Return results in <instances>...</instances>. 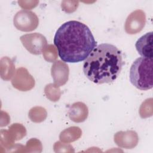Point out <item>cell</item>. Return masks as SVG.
Segmentation results:
<instances>
[{"label":"cell","mask_w":153,"mask_h":153,"mask_svg":"<svg viewBox=\"0 0 153 153\" xmlns=\"http://www.w3.org/2000/svg\"><path fill=\"white\" fill-rule=\"evenodd\" d=\"M54 43L60 59L68 63L85 60L97 45L89 27L76 20L65 22L59 27Z\"/></svg>","instance_id":"1"},{"label":"cell","mask_w":153,"mask_h":153,"mask_svg":"<svg viewBox=\"0 0 153 153\" xmlns=\"http://www.w3.org/2000/svg\"><path fill=\"white\" fill-rule=\"evenodd\" d=\"M146 24V14L141 10L131 12L127 17L124 25L125 31L130 35L140 32Z\"/></svg>","instance_id":"6"},{"label":"cell","mask_w":153,"mask_h":153,"mask_svg":"<svg viewBox=\"0 0 153 153\" xmlns=\"http://www.w3.org/2000/svg\"><path fill=\"white\" fill-rule=\"evenodd\" d=\"M44 93L47 99L52 102H57L60 98L62 93L59 87L54 84L47 85L44 88Z\"/></svg>","instance_id":"15"},{"label":"cell","mask_w":153,"mask_h":153,"mask_svg":"<svg viewBox=\"0 0 153 153\" xmlns=\"http://www.w3.org/2000/svg\"><path fill=\"white\" fill-rule=\"evenodd\" d=\"M47 113L45 108L41 106H35L31 108L29 112V117L34 123H41L45 120Z\"/></svg>","instance_id":"14"},{"label":"cell","mask_w":153,"mask_h":153,"mask_svg":"<svg viewBox=\"0 0 153 153\" xmlns=\"http://www.w3.org/2000/svg\"><path fill=\"white\" fill-rule=\"evenodd\" d=\"M35 79L25 68H18L11 80L13 86L22 91H27L35 86Z\"/></svg>","instance_id":"7"},{"label":"cell","mask_w":153,"mask_h":153,"mask_svg":"<svg viewBox=\"0 0 153 153\" xmlns=\"http://www.w3.org/2000/svg\"><path fill=\"white\" fill-rule=\"evenodd\" d=\"M54 150L56 152H74L73 147L68 144L60 142H56L54 145Z\"/></svg>","instance_id":"22"},{"label":"cell","mask_w":153,"mask_h":153,"mask_svg":"<svg viewBox=\"0 0 153 153\" xmlns=\"http://www.w3.org/2000/svg\"><path fill=\"white\" fill-rule=\"evenodd\" d=\"M44 59L48 62H54L57 57V50L54 45L50 44L47 45L42 51Z\"/></svg>","instance_id":"18"},{"label":"cell","mask_w":153,"mask_h":153,"mask_svg":"<svg viewBox=\"0 0 153 153\" xmlns=\"http://www.w3.org/2000/svg\"><path fill=\"white\" fill-rule=\"evenodd\" d=\"M139 114L141 118H145L152 115V99H146L141 105L139 109Z\"/></svg>","instance_id":"17"},{"label":"cell","mask_w":153,"mask_h":153,"mask_svg":"<svg viewBox=\"0 0 153 153\" xmlns=\"http://www.w3.org/2000/svg\"><path fill=\"white\" fill-rule=\"evenodd\" d=\"M78 5L79 2L76 1H63L62 2L61 7L65 12L71 13L77 9Z\"/></svg>","instance_id":"21"},{"label":"cell","mask_w":153,"mask_h":153,"mask_svg":"<svg viewBox=\"0 0 153 153\" xmlns=\"http://www.w3.org/2000/svg\"><path fill=\"white\" fill-rule=\"evenodd\" d=\"M38 1H18L20 7L25 10H29L35 8L38 4Z\"/></svg>","instance_id":"23"},{"label":"cell","mask_w":153,"mask_h":153,"mask_svg":"<svg viewBox=\"0 0 153 153\" xmlns=\"http://www.w3.org/2000/svg\"><path fill=\"white\" fill-rule=\"evenodd\" d=\"M14 140L10 135L8 130H1V144L6 148H11L13 146Z\"/></svg>","instance_id":"19"},{"label":"cell","mask_w":153,"mask_h":153,"mask_svg":"<svg viewBox=\"0 0 153 153\" xmlns=\"http://www.w3.org/2000/svg\"><path fill=\"white\" fill-rule=\"evenodd\" d=\"M123 66L121 51L114 45L103 43L96 46L83 64L85 76L94 83H112Z\"/></svg>","instance_id":"2"},{"label":"cell","mask_w":153,"mask_h":153,"mask_svg":"<svg viewBox=\"0 0 153 153\" xmlns=\"http://www.w3.org/2000/svg\"><path fill=\"white\" fill-rule=\"evenodd\" d=\"M16 28L23 32H30L36 29L39 24L36 14L28 10H20L14 16L13 19Z\"/></svg>","instance_id":"4"},{"label":"cell","mask_w":153,"mask_h":153,"mask_svg":"<svg viewBox=\"0 0 153 153\" xmlns=\"http://www.w3.org/2000/svg\"><path fill=\"white\" fill-rule=\"evenodd\" d=\"M68 115L69 118L75 123L84 121L88 115L87 105L81 102L74 103L69 108Z\"/></svg>","instance_id":"11"},{"label":"cell","mask_w":153,"mask_h":153,"mask_svg":"<svg viewBox=\"0 0 153 153\" xmlns=\"http://www.w3.org/2000/svg\"><path fill=\"white\" fill-rule=\"evenodd\" d=\"M51 74L54 84L60 87L65 85L68 80L69 69L68 65L61 60L55 61L51 68Z\"/></svg>","instance_id":"8"},{"label":"cell","mask_w":153,"mask_h":153,"mask_svg":"<svg viewBox=\"0 0 153 153\" xmlns=\"http://www.w3.org/2000/svg\"><path fill=\"white\" fill-rule=\"evenodd\" d=\"M1 76L2 79L8 81L13 77L15 74V65L13 62L8 57L1 59Z\"/></svg>","instance_id":"12"},{"label":"cell","mask_w":153,"mask_h":153,"mask_svg":"<svg viewBox=\"0 0 153 153\" xmlns=\"http://www.w3.org/2000/svg\"><path fill=\"white\" fill-rule=\"evenodd\" d=\"M41 142L36 138L30 139L27 142L26 148L29 152H41L42 151Z\"/></svg>","instance_id":"20"},{"label":"cell","mask_w":153,"mask_h":153,"mask_svg":"<svg viewBox=\"0 0 153 153\" xmlns=\"http://www.w3.org/2000/svg\"><path fill=\"white\" fill-rule=\"evenodd\" d=\"M20 39L25 48L31 54H41L47 45L45 37L39 33H32L23 35Z\"/></svg>","instance_id":"5"},{"label":"cell","mask_w":153,"mask_h":153,"mask_svg":"<svg viewBox=\"0 0 153 153\" xmlns=\"http://www.w3.org/2000/svg\"><path fill=\"white\" fill-rule=\"evenodd\" d=\"M153 33L149 32L137 39L135 47L138 53L143 57L152 59Z\"/></svg>","instance_id":"10"},{"label":"cell","mask_w":153,"mask_h":153,"mask_svg":"<svg viewBox=\"0 0 153 153\" xmlns=\"http://www.w3.org/2000/svg\"><path fill=\"white\" fill-rule=\"evenodd\" d=\"M8 131L14 140H20L26 134V128L19 123L13 124L9 127Z\"/></svg>","instance_id":"16"},{"label":"cell","mask_w":153,"mask_h":153,"mask_svg":"<svg viewBox=\"0 0 153 153\" xmlns=\"http://www.w3.org/2000/svg\"><path fill=\"white\" fill-rule=\"evenodd\" d=\"M81 135V128L78 127L73 126L62 131L59 135V139L64 143H70L79 139Z\"/></svg>","instance_id":"13"},{"label":"cell","mask_w":153,"mask_h":153,"mask_svg":"<svg viewBox=\"0 0 153 153\" xmlns=\"http://www.w3.org/2000/svg\"><path fill=\"white\" fill-rule=\"evenodd\" d=\"M152 58L140 57L136 59L130 69V81L137 89L148 90L153 87Z\"/></svg>","instance_id":"3"},{"label":"cell","mask_w":153,"mask_h":153,"mask_svg":"<svg viewBox=\"0 0 153 153\" xmlns=\"http://www.w3.org/2000/svg\"><path fill=\"white\" fill-rule=\"evenodd\" d=\"M114 142L120 147L125 149H132L138 143L139 137L133 130L120 131L114 134Z\"/></svg>","instance_id":"9"}]
</instances>
